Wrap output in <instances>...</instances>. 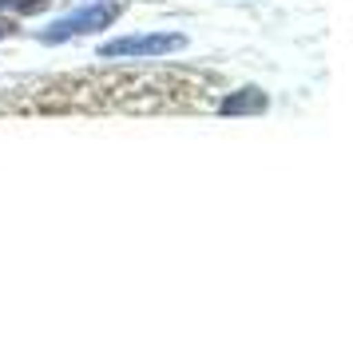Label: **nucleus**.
I'll use <instances>...</instances> for the list:
<instances>
[{"mask_svg":"<svg viewBox=\"0 0 353 338\" xmlns=\"http://www.w3.org/2000/svg\"><path fill=\"white\" fill-rule=\"evenodd\" d=\"M119 17V4H96V8H88V12H76V17H64L60 24H52L44 40H64V36H80V32H96V28H108L112 20Z\"/></svg>","mask_w":353,"mask_h":338,"instance_id":"1","label":"nucleus"},{"mask_svg":"<svg viewBox=\"0 0 353 338\" xmlns=\"http://www.w3.org/2000/svg\"><path fill=\"white\" fill-rule=\"evenodd\" d=\"M187 40L183 36H167V32H159V36H128V40H115V44H108L103 48V56L112 60V56H159V52H175V48H183Z\"/></svg>","mask_w":353,"mask_h":338,"instance_id":"2","label":"nucleus"},{"mask_svg":"<svg viewBox=\"0 0 353 338\" xmlns=\"http://www.w3.org/2000/svg\"><path fill=\"white\" fill-rule=\"evenodd\" d=\"M223 112H226V115L266 112V96H262V92H254V88H246V92H239V96H230V100H223Z\"/></svg>","mask_w":353,"mask_h":338,"instance_id":"3","label":"nucleus"},{"mask_svg":"<svg viewBox=\"0 0 353 338\" xmlns=\"http://www.w3.org/2000/svg\"><path fill=\"white\" fill-rule=\"evenodd\" d=\"M0 8L4 12H36V8H44V0H0Z\"/></svg>","mask_w":353,"mask_h":338,"instance_id":"4","label":"nucleus"},{"mask_svg":"<svg viewBox=\"0 0 353 338\" xmlns=\"http://www.w3.org/2000/svg\"><path fill=\"white\" fill-rule=\"evenodd\" d=\"M0 36H4V28H0Z\"/></svg>","mask_w":353,"mask_h":338,"instance_id":"5","label":"nucleus"}]
</instances>
